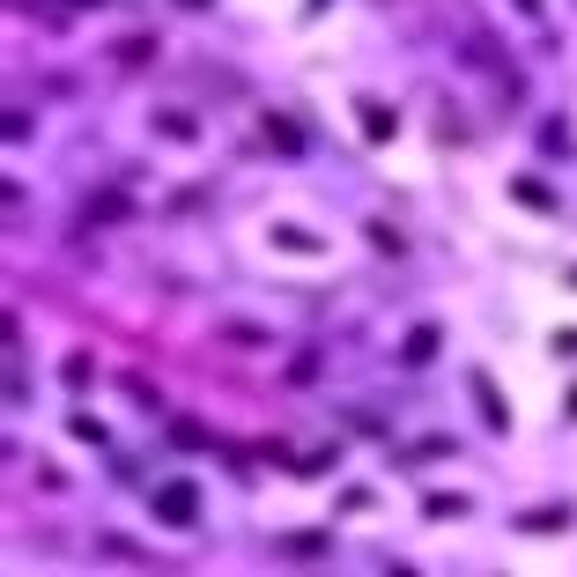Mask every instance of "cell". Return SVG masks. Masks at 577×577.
Segmentation results:
<instances>
[{"instance_id":"1","label":"cell","mask_w":577,"mask_h":577,"mask_svg":"<svg viewBox=\"0 0 577 577\" xmlns=\"http://www.w3.org/2000/svg\"><path fill=\"white\" fill-rule=\"evenodd\" d=\"M193 511H200V504H193V489H163V496H156V518H163V526H185Z\"/></svg>"},{"instance_id":"2","label":"cell","mask_w":577,"mask_h":577,"mask_svg":"<svg viewBox=\"0 0 577 577\" xmlns=\"http://www.w3.org/2000/svg\"><path fill=\"white\" fill-rule=\"evenodd\" d=\"M82 8H97V0H82Z\"/></svg>"}]
</instances>
